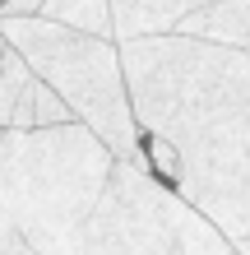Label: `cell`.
Returning <instances> with one entry per match:
<instances>
[{"label": "cell", "instance_id": "1", "mask_svg": "<svg viewBox=\"0 0 250 255\" xmlns=\"http://www.w3.org/2000/svg\"><path fill=\"white\" fill-rule=\"evenodd\" d=\"M121 65L144 172L250 255V51L144 37Z\"/></svg>", "mask_w": 250, "mask_h": 255}, {"label": "cell", "instance_id": "2", "mask_svg": "<svg viewBox=\"0 0 250 255\" xmlns=\"http://www.w3.org/2000/svg\"><path fill=\"white\" fill-rule=\"evenodd\" d=\"M116 153L88 126L9 130V218L37 255H51L107 190Z\"/></svg>", "mask_w": 250, "mask_h": 255}, {"label": "cell", "instance_id": "3", "mask_svg": "<svg viewBox=\"0 0 250 255\" xmlns=\"http://www.w3.org/2000/svg\"><path fill=\"white\" fill-rule=\"evenodd\" d=\"M0 33L51 93L65 98L75 121L88 126L116 153V162H130V167L144 172L139 130H135V112H130L125 65H121V47L116 42L47 23L37 14L33 19H5L0 14Z\"/></svg>", "mask_w": 250, "mask_h": 255}, {"label": "cell", "instance_id": "4", "mask_svg": "<svg viewBox=\"0 0 250 255\" xmlns=\"http://www.w3.org/2000/svg\"><path fill=\"white\" fill-rule=\"evenodd\" d=\"M171 209L176 195L149 172L116 162L93 214L51 255H171Z\"/></svg>", "mask_w": 250, "mask_h": 255}, {"label": "cell", "instance_id": "5", "mask_svg": "<svg viewBox=\"0 0 250 255\" xmlns=\"http://www.w3.org/2000/svg\"><path fill=\"white\" fill-rule=\"evenodd\" d=\"M176 37H195L209 47L250 51V0H199L181 19Z\"/></svg>", "mask_w": 250, "mask_h": 255}, {"label": "cell", "instance_id": "6", "mask_svg": "<svg viewBox=\"0 0 250 255\" xmlns=\"http://www.w3.org/2000/svg\"><path fill=\"white\" fill-rule=\"evenodd\" d=\"M199 0H111V33L116 47L144 37H176V28Z\"/></svg>", "mask_w": 250, "mask_h": 255}, {"label": "cell", "instance_id": "7", "mask_svg": "<svg viewBox=\"0 0 250 255\" xmlns=\"http://www.w3.org/2000/svg\"><path fill=\"white\" fill-rule=\"evenodd\" d=\"M171 255H241V251L209 218H199L195 209H185L176 200V209H171Z\"/></svg>", "mask_w": 250, "mask_h": 255}, {"label": "cell", "instance_id": "8", "mask_svg": "<svg viewBox=\"0 0 250 255\" xmlns=\"http://www.w3.org/2000/svg\"><path fill=\"white\" fill-rule=\"evenodd\" d=\"M28 19H33V14H28ZM37 19L75 28V33H88V37L116 42V33H111V0H47V5L37 9Z\"/></svg>", "mask_w": 250, "mask_h": 255}, {"label": "cell", "instance_id": "9", "mask_svg": "<svg viewBox=\"0 0 250 255\" xmlns=\"http://www.w3.org/2000/svg\"><path fill=\"white\" fill-rule=\"evenodd\" d=\"M28 84H33L28 61L14 47H5L0 51V130L14 126V112H19V98L28 93Z\"/></svg>", "mask_w": 250, "mask_h": 255}, {"label": "cell", "instance_id": "10", "mask_svg": "<svg viewBox=\"0 0 250 255\" xmlns=\"http://www.w3.org/2000/svg\"><path fill=\"white\" fill-rule=\"evenodd\" d=\"M51 126H75V112L65 107L61 93H51L42 79H33V130H51Z\"/></svg>", "mask_w": 250, "mask_h": 255}, {"label": "cell", "instance_id": "11", "mask_svg": "<svg viewBox=\"0 0 250 255\" xmlns=\"http://www.w3.org/2000/svg\"><path fill=\"white\" fill-rule=\"evenodd\" d=\"M0 214H9V130H0Z\"/></svg>", "mask_w": 250, "mask_h": 255}, {"label": "cell", "instance_id": "12", "mask_svg": "<svg viewBox=\"0 0 250 255\" xmlns=\"http://www.w3.org/2000/svg\"><path fill=\"white\" fill-rule=\"evenodd\" d=\"M42 5H47V0H9L0 14H5V19H28V14H37Z\"/></svg>", "mask_w": 250, "mask_h": 255}, {"label": "cell", "instance_id": "13", "mask_svg": "<svg viewBox=\"0 0 250 255\" xmlns=\"http://www.w3.org/2000/svg\"><path fill=\"white\" fill-rule=\"evenodd\" d=\"M23 237L14 232V223H9V214H0V255H14V246H19Z\"/></svg>", "mask_w": 250, "mask_h": 255}, {"label": "cell", "instance_id": "14", "mask_svg": "<svg viewBox=\"0 0 250 255\" xmlns=\"http://www.w3.org/2000/svg\"><path fill=\"white\" fill-rule=\"evenodd\" d=\"M5 47H9V42H5V33H0V51H5Z\"/></svg>", "mask_w": 250, "mask_h": 255}, {"label": "cell", "instance_id": "15", "mask_svg": "<svg viewBox=\"0 0 250 255\" xmlns=\"http://www.w3.org/2000/svg\"><path fill=\"white\" fill-rule=\"evenodd\" d=\"M5 5H9V0H0V9H5Z\"/></svg>", "mask_w": 250, "mask_h": 255}]
</instances>
